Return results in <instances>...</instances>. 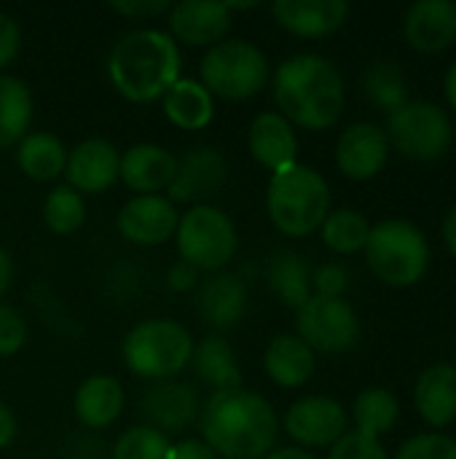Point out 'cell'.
Here are the masks:
<instances>
[{
    "label": "cell",
    "instance_id": "obj_1",
    "mask_svg": "<svg viewBox=\"0 0 456 459\" xmlns=\"http://www.w3.org/2000/svg\"><path fill=\"white\" fill-rule=\"evenodd\" d=\"M277 113L306 132H325L339 124L347 105L341 70L320 54L288 56L271 78Z\"/></svg>",
    "mask_w": 456,
    "mask_h": 459
},
{
    "label": "cell",
    "instance_id": "obj_2",
    "mask_svg": "<svg viewBox=\"0 0 456 459\" xmlns=\"http://www.w3.org/2000/svg\"><path fill=\"white\" fill-rule=\"evenodd\" d=\"M202 441L218 459H266L277 449L280 417L274 406L250 390L212 393L199 414Z\"/></svg>",
    "mask_w": 456,
    "mask_h": 459
},
{
    "label": "cell",
    "instance_id": "obj_3",
    "mask_svg": "<svg viewBox=\"0 0 456 459\" xmlns=\"http://www.w3.org/2000/svg\"><path fill=\"white\" fill-rule=\"evenodd\" d=\"M180 48L169 32L140 27L116 40L108 54V78L113 89L134 105L161 100L180 78Z\"/></svg>",
    "mask_w": 456,
    "mask_h": 459
},
{
    "label": "cell",
    "instance_id": "obj_4",
    "mask_svg": "<svg viewBox=\"0 0 456 459\" xmlns=\"http://www.w3.org/2000/svg\"><path fill=\"white\" fill-rule=\"evenodd\" d=\"M266 212L285 237L304 239L320 231L331 212V186L309 164H290L271 175L266 188Z\"/></svg>",
    "mask_w": 456,
    "mask_h": 459
},
{
    "label": "cell",
    "instance_id": "obj_5",
    "mask_svg": "<svg viewBox=\"0 0 456 459\" xmlns=\"http://www.w3.org/2000/svg\"><path fill=\"white\" fill-rule=\"evenodd\" d=\"M363 253L374 277L390 288L417 285L427 274L433 255L425 231L417 223L400 218H390L371 226Z\"/></svg>",
    "mask_w": 456,
    "mask_h": 459
},
{
    "label": "cell",
    "instance_id": "obj_6",
    "mask_svg": "<svg viewBox=\"0 0 456 459\" xmlns=\"http://www.w3.org/2000/svg\"><path fill=\"white\" fill-rule=\"evenodd\" d=\"M194 336L175 320L153 317L137 323L121 344L126 368L151 382H167L183 374L194 358Z\"/></svg>",
    "mask_w": 456,
    "mask_h": 459
},
{
    "label": "cell",
    "instance_id": "obj_7",
    "mask_svg": "<svg viewBox=\"0 0 456 459\" xmlns=\"http://www.w3.org/2000/svg\"><path fill=\"white\" fill-rule=\"evenodd\" d=\"M269 81V59L266 54L242 38L220 40L207 48L199 62V83L220 100H250L261 94Z\"/></svg>",
    "mask_w": 456,
    "mask_h": 459
},
{
    "label": "cell",
    "instance_id": "obj_8",
    "mask_svg": "<svg viewBox=\"0 0 456 459\" xmlns=\"http://www.w3.org/2000/svg\"><path fill=\"white\" fill-rule=\"evenodd\" d=\"M175 245L183 264L194 266L196 272L218 274L234 261L239 250V234L231 215L220 207L194 204L180 215Z\"/></svg>",
    "mask_w": 456,
    "mask_h": 459
},
{
    "label": "cell",
    "instance_id": "obj_9",
    "mask_svg": "<svg viewBox=\"0 0 456 459\" xmlns=\"http://www.w3.org/2000/svg\"><path fill=\"white\" fill-rule=\"evenodd\" d=\"M384 134L390 148L414 161H435L449 153L454 143L452 116L430 100H409L387 116Z\"/></svg>",
    "mask_w": 456,
    "mask_h": 459
},
{
    "label": "cell",
    "instance_id": "obj_10",
    "mask_svg": "<svg viewBox=\"0 0 456 459\" xmlns=\"http://www.w3.org/2000/svg\"><path fill=\"white\" fill-rule=\"evenodd\" d=\"M296 336L312 352L339 355L357 344L360 320L349 301L312 296L301 309H296Z\"/></svg>",
    "mask_w": 456,
    "mask_h": 459
},
{
    "label": "cell",
    "instance_id": "obj_11",
    "mask_svg": "<svg viewBox=\"0 0 456 459\" xmlns=\"http://www.w3.org/2000/svg\"><path fill=\"white\" fill-rule=\"evenodd\" d=\"M347 409L331 395L298 398L282 417V430L301 449H331L349 430Z\"/></svg>",
    "mask_w": 456,
    "mask_h": 459
},
{
    "label": "cell",
    "instance_id": "obj_12",
    "mask_svg": "<svg viewBox=\"0 0 456 459\" xmlns=\"http://www.w3.org/2000/svg\"><path fill=\"white\" fill-rule=\"evenodd\" d=\"M228 178L226 156L212 145L191 148L183 159H177L175 178L167 188V199L177 204H210L212 196L220 194Z\"/></svg>",
    "mask_w": 456,
    "mask_h": 459
},
{
    "label": "cell",
    "instance_id": "obj_13",
    "mask_svg": "<svg viewBox=\"0 0 456 459\" xmlns=\"http://www.w3.org/2000/svg\"><path fill=\"white\" fill-rule=\"evenodd\" d=\"M234 13L218 0H180L167 13V32L175 43L194 48H212L226 40Z\"/></svg>",
    "mask_w": 456,
    "mask_h": 459
},
{
    "label": "cell",
    "instance_id": "obj_14",
    "mask_svg": "<svg viewBox=\"0 0 456 459\" xmlns=\"http://www.w3.org/2000/svg\"><path fill=\"white\" fill-rule=\"evenodd\" d=\"M387 159L390 140L384 134V126L374 121H355L336 140V167L349 180H374L384 169Z\"/></svg>",
    "mask_w": 456,
    "mask_h": 459
},
{
    "label": "cell",
    "instance_id": "obj_15",
    "mask_svg": "<svg viewBox=\"0 0 456 459\" xmlns=\"http://www.w3.org/2000/svg\"><path fill=\"white\" fill-rule=\"evenodd\" d=\"M177 223H180L177 207L161 194L132 196L118 210V218H116L118 234L126 242L140 245V247H159V245L175 239Z\"/></svg>",
    "mask_w": 456,
    "mask_h": 459
},
{
    "label": "cell",
    "instance_id": "obj_16",
    "mask_svg": "<svg viewBox=\"0 0 456 459\" xmlns=\"http://www.w3.org/2000/svg\"><path fill=\"white\" fill-rule=\"evenodd\" d=\"M142 417L145 425H151L159 433H183L188 430L199 414H202V403H199V393L177 379H167V382H153L145 395H142Z\"/></svg>",
    "mask_w": 456,
    "mask_h": 459
},
{
    "label": "cell",
    "instance_id": "obj_17",
    "mask_svg": "<svg viewBox=\"0 0 456 459\" xmlns=\"http://www.w3.org/2000/svg\"><path fill=\"white\" fill-rule=\"evenodd\" d=\"M118 164H121V153L110 140L89 137L67 151L65 178L67 186L81 196L102 194L118 180Z\"/></svg>",
    "mask_w": 456,
    "mask_h": 459
},
{
    "label": "cell",
    "instance_id": "obj_18",
    "mask_svg": "<svg viewBox=\"0 0 456 459\" xmlns=\"http://www.w3.org/2000/svg\"><path fill=\"white\" fill-rule=\"evenodd\" d=\"M403 35L419 54H441L456 43L454 0H419L406 11Z\"/></svg>",
    "mask_w": 456,
    "mask_h": 459
},
{
    "label": "cell",
    "instance_id": "obj_19",
    "mask_svg": "<svg viewBox=\"0 0 456 459\" xmlns=\"http://www.w3.org/2000/svg\"><path fill=\"white\" fill-rule=\"evenodd\" d=\"M177 169V159L172 151L156 143H137L121 153L118 178L137 196H153L169 188Z\"/></svg>",
    "mask_w": 456,
    "mask_h": 459
},
{
    "label": "cell",
    "instance_id": "obj_20",
    "mask_svg": "<svg viewBox=\"0 0 456 459\" xmlns=\"http://www.w3.org/2000/svg\"><path fill=\"white\" fill-rule=\"evenodd\" d=\"M274 22L298 38H328L344 27L349 16L347 0H277Z\"/></svg>",
    "mask_w": 456,
    "mask_h": 459
},
{
    "label": "cell",
    "instance_id": "obj_21",
    "mask_svg": "<svg viewBox=\"0 0 456 459\" xmlns=\"http://www.w3.org/2000/svg\"><path fill=\"white\" fill-rule=\"evenodd\" d=\"M247 148H250V156L274 175L298 161L296 126L282 113L263 110L253 118L247 129Z\"/></svg>",
    "mask_w": 456,
    "mask_h": 459
},
{
    "label": "cell",
    "instance_id": "obj_22",
    "mask_svg": "<svg viewBox=\"0 0 456 459\" xmlns=\"http://www.w3.org/2000/svg\"><path fill=\"white\" fill-rule=\"evenodd\" d=\"M414 406L430 428H449L456 420V368L449 363L427 366L414 387Z\"/></svg>",
    "mask_w": 456,
    "mask_h": 459
},
{
    "label": "cell",
    "instance_id": "obj_23",
    "mask_svg": "<svg viewBox=\"0 0 456 459\" xmlns=\"http://www.w3.org/2000/svg\"><path fill=\"white\" fill-rule=\"evenodd\" d=\"M247 312V285L239 274L218 272L199 288V315L215 331L234 328Z\"/></svg>",
    "mask_w": 456,
    "mask_h": 459
},
{
    "label": "cell",
    "instance_id": "obj_24",
    "mask_svg": "<svg viewBox=\"0 0 456 459\" xmlns=\"http://www.w3.org/2000/svg\"><path fill=\"white\" fill-rule=\"evenodd\" d=\"M314 368H317L314 352L296 333H280L266 344L263 371L277 387L298 390L314 377Z\"/></svg>",
    "mask_w": 456,
    "mask_h": 459
},
{
    "label": "cell",
    "instance_id": "obj_25",
    "mask_svg": "<svg viewBox=\"0 0 456 459\" xmlns=\"http://www.w3.org/2000/svg\"><path fill=\"white\" fill-rule=\"evenodd\" d=\"M124 403H126L124 387L110 374H94V377L83 379L81 387L75 390V398H73L75 417L89 430L110 428L121 417Z\"/></svg>",
    "mask_w": 456,
    "mask_h": 459
},
{
    "label": "cell",
    "instance_id": "obj_26",
    "mask_svg": "<svg viewBox=\"0 0 456 459\" xmlns=\"http://www.w3.org/2000/svg\"><path fill=\"white\" fill-rule=\"evenodd\" d=\"M164 116L183 132H199L215 118V97L196 78H177L161 97Z\"/></svg>",
    "mask_w": 456,
    "mask_h": 459
},
{
    "label": "cell",
    "instance_id": "obj_27",
    "mask_svg": "<svg viewBox=\"0 0 456 459\" xmlns=\"http://www.w3.org/2000/svg\"><path fill=\"white\" fill-rule=\"evenodd\" d=\"M191 366L196 377L212 387V393L239 390L242 387V368L231 350V344L223 336H207L194 347Z\"/></svg>",
    "mask_w": 456,
    "mask_h": 459
},
{
    "label": "cell",
    "instance_id": "obj_28",
    "mask_svg": "<svg viewBox=\"0 0 456 459\" xmlns=\"http://www.w3.org/2000/svg\"><path fill=\"white\" fill-rule=\"evenodd\" d=\"M16 164L30 180L51 183L59 175H65L67 148L51 132H27L16 145Z\"/></svg>",
    "mask_w": 456,
    "mask_h": 459
},
{
    "label": "cell",
    "instance_id": "obj_29",
    "mask_svg": "<svg viewBox=\"0 0 456 459\" xmlns=\"http://www.w3.org/2000/svg\"><path fill=\"white\" fill-rule=\"evenodd\" d=\"M269 288L285 307L301 309L312 299V266L301 253H277L269 264Z\"/></svg>",
    "mask_w": 456,
    "mask_h": 459
},
{
    "label": "cell",
    "instance_id": "obj_30",
    "mask_svg": "<svg viewBox=\"0 0 456 459\" xmlns=\"http://www.w3.org/2000/svg\"><path fill=\"white\" fill-rule=\"evenodd\" d=\"M32 124V94L30 86L0 73V151L19 145Z\"/></svg>",
    "mask_w": 456,
    "mask_h": 459
},
{
    "label": "cell",
    "instance_id": "obj_31",
    "mask_svg": "<svg viewBox=\"0 0 456 459\" xmlns=\"http://www.w3.org/2000/svg\"><path fill=\"white\" fill-rule=\"evenodd\" d=\"M398 420H400V403L384 387H368L352 403L355 433H360L366 438H376L379 441L382 436L392 433Z\"/></svg>",
    "mask_w": 456,
    "mask_h": 459
},
{
    "label": "cell",
    "instance_id": "obj_32",
    "mask_svg": "<svg viewBox=\"0 0 456 459\" xmlns=\"http://www.w3.org/2000/svg\"><path fill=\"white\" fill-rule=\"evenodd\" d=\"M368 234H371L368 218L352 207L331 210L320 226V237H323L325 247L339 255H352V253L363 250L368 242Z\"/></svg>",
    "mask_w": 456,
    "mask_h": 459
},
{
    "label": "cell",
    "instance_id": "obj_33",
    "mask_svg": "<svg viewBox=\"0 0 456 459\" xmlns=\"http://www.w3.org/2000/svg\"><path fill=\"white\" fill-rule=\"evenodd\" d=\"M363 89L376 108L387 110V116L409 102L406 75L392 59H376L374 65H368L363 75Z\"/></svg>",
    "mask_w": 456,
    "mask_h": 459
},
{
    "label": "cell",
    "instance_id": "obj_34",
    "mask_svg": "<svg viewBox=\"0 0 456 459\" xmlns=\"http://www.w3.org/2000/svg\"><path fill=\"white\" fill-rule=\"evenodd\" d=\"M86 221V202L78 191H73L67 183L56 186L46 194L43 202V223L56 237L75 234Z\"/></svg>",
    "mask_w": 456,
    "mask_h": 459
},
{
    "label": "cell",
    "instance_id": "obj_35",
    "mask_svg": "<svg viewBox=\"0 0 456 459\" xmlns=\"http://www.w3.org/2000/svg\"><path fill=\"white\" fill-rule=\"evenodd\" d=\"M169 438L151 425H134L124 430L113 444V459H167Z\"/></svg>",
    "mask_w": 456,
    "mask_h": 459
},
{
    "label": "cell",
    "instance_id": "obj_36",
    "mask_svg": "<svg viewBox=\"0 0 456 459\" xmlns=\"http://www.w3.org/2000/svg\"><path fill=\"white\" fill-rule=\"evenodd\" d=\"M392 459H456V438L446 433H419L403 441Z\"/></svg>",
    "mask_w": 456,
    "mask_h": 459
},
{
    "label": "cell",
    "instance_id": "obj_37",
    "mask_svg": "<svg viewBox=\"0 0 456 459\" xmlns=\"http://www.w3.org/2000/svg\"><path fill=\"white\" fill-rule=\"evenodd\" d=\"M328 459H392L387 455V449L382 446V441L376 438H366L360 433H347L344 438H339L331 452Z\"/></svg>",
    "mask_w": 456,
    "mask_h": 459
},
{
    "label": "cell",
    "instance_id": "obj_38",
    "mask_svg": "<svg viewBox=\"0 0 456 459\" xmlns=\"http://www.w3.org/2000/svg\"><path fill=\"white\" fill-rule=\"evenodd\" d=\"M27 342V323L24 317L8 307V304H0V358H11L16 355Z\"/></svg>",
    "mask_w": 456,
    "mask_h": 459
},
{
    "label": "cell",
    "instance_id": "obj_39",
    "mask_svg": "<svg viewBox=\"0 0 456 459\" xmlns=\"http://www.w3.org/2000/svg\"><path fill=\"white\" fill-rule=\"evenodd\" d=\"M349 288V274L341 264H323L312 272V296L344 299Z\"/></svg>",
    "mask_w": 456,
    "mask_h": 459
},
{
    "label": "cell",
    "instance_id": "obj_40",
    "mask_svg": "<svg viewBox=\"0 0 456 459\" xmlns=\"http://www.w3.org/2000/svg\"><path fill=\"white\" fill-rule=\"evenodd\" d=\"M19 46H22V27H19V22L11 13L0 11V73L16 59Z\"/></svg>",
    "mask_w": 456,
    "mask_h": 459
},
{
    "label": "cell",
    "instance_id": "obj_41",
    "mask_svg": "<svg viewBox=\"0 0 456 459\" xmlns=\"http://www.w3.org/2000/svg\"><path fill=\"white\" fill-rule=\"evenodd\" d=\"M169 0H116L110 3V11L126 16V19H153L159 13H169Z\"/></svg>",
    "mask_w": 456,
    "mask_h": 459
},
{
    "label": "cell",
    "instance_id": "obj_42",
    "mask_svg": "<svg viewBox=\"0 0 456 459\" xmlns=\"http://www.w3.org/2000/svg\"><path fill=\"white\" fill-rule=\"evenodd\" d=\"M167 459H218V455L202 438H183L177 444H169Z\"/></svg>",
    "mask_w": 456,
    "mask_h": 459
},
{
    "label": "cell",
    "instance_id": "obj_43",
    "mask_svg": "<svg viewBox=\"0 0 456 459\" xmlns=\"http://www.w3.org/2000/svg\"><path fill=\"white\" fill-rule=\"evenodd\" d=\"M196 282H199V272H196L194 266L183 264V261H177V264L167 272V285H169V290H175V293H188V290L196 288Z\"/></svg>",
    "mask_w": 456,
    "mask_h": 459
},
{
    "label": "cell",
    "instance_id": "obj_44",
    "mask_svg": "<svg viewBox=\"0 0 456 459\" xmlns=\"http://www.w3.org/2000/svg\"><path fill=\"white\" fill-rule=\"evenodd\" d=\"M13 438H16V417H13V411L0 401V452H3L5 446H11Z\"/></svg>",
    "mask_w": 456,
    "mask_h": 459
},
{
    "label": "cell",
    "instance_id": "obj_45",
    "mask_svg": "<svg viewBox=\"0 0 456 459\" xmlns=\"http://www.w3.org/2000/svg\"><path fill=\"white\" fill-rule=\"evenodd\" d=\"M441 234H443V242H446L449 253L456 258V204L446 212L443 226H441Z\"/></svg>",
    "mask_w": 456,
    "mask_h": 459
},
{
    "label": "cell",
    "instance_id": "obj_46",
    "mask_svg": "<svg viewBox=\"0 0 456 459\" xmlns=\"http://www.w3.org/2000/svg\"><path fill=\"white\" fill-rule=\"evenodd\" d=\"M266 459H317L309 449H301V446H277L271 449Z\"/></svg>",
    "mask_w": 456,
    "mask_h": 459
},
{
    "label": "cell",
    "instance_id": "obj_47",
    "mask_svg": "<svg viewBox=\"0 0 456 459\" xmlns=\"http://www.w3.org/2000/svg\"><path fill=\"white\" fill-rule=\"evenodd\" d=\"M11 280H13V264H11V255L0 247V299H3V293L11 288Z\"/></svg>",
    "mask_w": 456,
    "mask_h": 459
},
{
    "label": "cell",
    "instance_id": "obj_48",
    "mask_svg": "<svg viewBox=\"0 0 456 459\" xmlns=\"http://www.w3.org/2000/svg\"><path fill=\"white\" fill-rule=\"evenodd\" d=\"M443 91H446L449 108L456 113V62L449 65V70H446V75H443Z\"/></svg>",
    "mask_w": 456,
    "mask_h": 459
},
{
    "label": "cell",
    "instance_id": "obj_49",
    "mask_svg": "<svg viewBox=\"0 0 456 459\" xmlns=\"http://www.w3.org/2000/svg\"><path fill=\"white\" fill-rule=\"evenodd\" d=\"M454 368H456V363H454Z\"/></svg>",
    "mask_w": 456,
    "mask_h": 459
}]
</instances>
